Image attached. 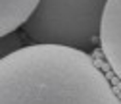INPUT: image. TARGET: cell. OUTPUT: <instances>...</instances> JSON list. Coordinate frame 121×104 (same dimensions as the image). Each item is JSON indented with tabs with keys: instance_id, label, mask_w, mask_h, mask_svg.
Here are the masks:
<instances>
[{
	"instance_id": "6da1fadb",
	"label": "cell",
	"mask_w": 121,
	"mask_h": 104,
	"mask_svg": "<svg viewBox=\"0 0 121 104\" xmlns=\"http://www.w3.org/2000/svg\"><path fill=\"white\" fill-rule=\"evenodd\" d=\"M0 104H121V96L88 52L29 44L0 58Z\"/></svg>"
},
{
	"instance_id": "7a4b0ae2",
	"label": "cell",
	"mask_w": 121,
	"mask_h": 104,
	"mask_svg": "<svg viewBox=\"0 0 121 104\" xmlns=\"http://www.w3.org/2000/svg\"><path fill=\"white\" fill-rule=\"evenodd\" d=\"M106 4L108 0H40L23 27L33 44L86 50L100 39Z\"/></svg>"
},
{
	"instance_id": "3957f363",
	"label": "cell",
	"mask_w": 121,
	"mask_h": 104,
	"mask_svg": "<svg viewBox=\"0 0 121 104\" xmlns=\"http://www.w3.org/2000/svg\"><path fill=\"white\" fill-rule=\"evenodd\" d=\"M100 50L121 83V0H108L100 25Z\"/></svg>"
},
{
	"instance_id": "277c9868",
	"label": "cell",
	"mask_w": 121,
	"mask_h": 104,
	"mask_svg": "<svg viewBox=\"0 0 121 104\" xmlns=\"http://www.w3.org/2000/svg\"><path fill=\"white\" fill-rule=\"evenodd\" d=\"M40 0H2V18H0V37L13 33L23 27L25 21L39 6Z\"/></svg>"
},
{
	"instance_id": "5b68a950",
	"label": "cell",
	"mask_w": 121,
	"mask_h": 104,
	"mask_svg": "<svg viewBox=\"0 0 121 104\" xmlns=\"http://www.w3.org/2000/svg\"><path fill=\"white\" fill-rule=\"evenodd\" d=\"M0 18H2V0H0ZM2 39V37H0Z\"/></svg>"
}]
</instances>
